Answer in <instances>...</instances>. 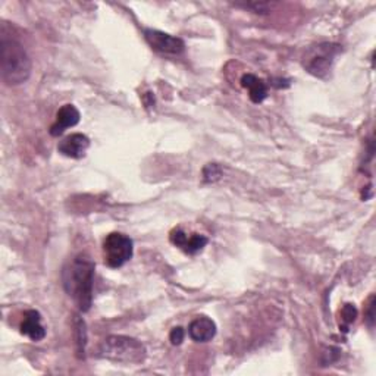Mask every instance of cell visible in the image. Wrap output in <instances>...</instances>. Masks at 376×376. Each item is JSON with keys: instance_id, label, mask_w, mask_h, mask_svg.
<instances>
[{"instance_id": "1", "label": "cell", "mask_w": 376, "mask_h": 376, "mask_svg": "<svg viewBox=\"0 0 376 376\" xmlns=\"http://www.w3.org/2000/svg\"><path fill=\"white\" fill-rule=\"evenodd\" d=\"M94 270L96 266L86 254H78L62 270L64 288L81 312H88L91 308Z\"/></svg>"}, {"instance_id": "18", "label": "cell", "mask_w": 376, "mask_h": 376, "mask_svg": "<svg viewBox=\"0 0 376 376\" xmlns=\"http://www.w3.org/2000/svg\"><path fill=\"white\" fill-rule=\"evenodd\" d=\"M373 303H375V297L372 296L370 297V303H369V312H368V322H369V326L372 328L373 326Z\"/></svg>"}, {"instance_id": "16", "label": "cell", "mask_w": 376, "mask_h": 376, "mask_svg": "<svg viewBox=\"0 0 376 376\" xmlns=\"http://www.w3.org/2000/svg\"><path fill=\"white\" fill-rule=\"evenodd\" d=\"M341 317H343V321L346 322V325H350L356 321L357 317V309L355 308V304H344L343 310H341Z\"/></svg>"}, {"instance_id": "10", "label": "cell", "mask_w": 376, "mask_h": 376, "mask_svg": "<svg viewBox=\"0 0 376 376\" xmlns=\"http://www.w3.org/2000/svg\"><path fill=\"white\" fill-rule=\"evenodd\" d=\"M188 335L196 343H207L216 335V323L207 316H200L188 326Z\"/></svg>"}, {"instance_id": "13", "label": "cell", "mask_w": 376, "mask_h": 376, "mask_svg": "<svg viewBox=\"0 0 376 376\" xmlns=\"http://www.w3.org/2000/svg\"><path fill=\"white\" fill-rule=\"evenodd\" d=\"M75 332H77V346H78V355L84 356L86 341H87V332H86V323L78 316H75Z\"/></svg>"}, {"instance_id": "3", "label": "cell", "mask_w": 376, "mask_h": 376, "mask_svg": "<svg viewBox=\"0 0 376 376\" xmlns=\"http://www.w3.org/2000/svg\"><path fill=\"white\" fill-rule=\"evenodd\" d=\"M99 356L121 363H141L146 359V348L134 338L111 335L102 343Z\"/></svg>"}, {"instance_id": "15", "label": "cell", "mask_w": 376, "mask_h": 376, "mask_svg": "<svg viewBox=\"0 0 376 376\" xmlns=\"http://www.w3.org/2000/svg\"><path fill=\"white\" fill-rule=\"evenodd\" d=\"M220 175H222V169L216 163H209L207 167L203 169V178L206 182L218 181L220 178Z\"/></svg>"}, {"instance_id": "2", "label": "cell", "mask_w": 376, "mask_h": 376, "mask_svg": "<svg viewBox=\"0 0 376 376\" xmlns=\"http://www.w3.org/2000/svg\"><path fill=\"white\" fill-rule=\"evenodd\" d=\"M0 73L8 86H19L26 82L31 74L28 53L17 39L8 34L5 24H2V31H0Z\"/></svg>"}, {"instance_id": "8", "label": "cell", "mask_w": 376, "mask_h": 376, "mask_svg": "<svg viewBox=\"0 0 376 376\" xmlns=\"http://www.w3.org/2000/svg\"><path fill=\"white\" fill-rule=\"evenodd\" d=\"M171 243L176 247H180L187 254H196L202 252L206 244L209 243L207 237L200 234H193L191 237H187V234L182 229H173L171 232Z\"/></svg>"}, {"instance_id": "12", "label": "cell", "mask_w": 376, "mask_h": 376, "mask_svg": "<svg viewBox=\"0 0 376 376\" xmlns=\"http://www.w3.org/2000/svg\"><path fill=\"white\" fill-rule=\"evenodd\" d=\"M241 86L249 90V97L256 104L262 103L267 97L266 82L254 74H244L241 78Z\"/></svg>"}, {"instance_id": "17", "label": "cell", "mask_w": 376, "mask_h": 376, "mask_svg": "<svg viewBox=\"0 0 376 376\" xmlns=\"http://www.w3.org/2000/svg\"><path fill=\"white\" fill-rule=\"evenodd\" d=\"M184 337H185V332H184V329L181 326L173 328L171 331V334H169V339H171V343L173 346H180L184 341Z\"/></svg>"}, {"instance_id": "7", "label": "cell", "mask_w": 376, "mask_h": 376, "mask_svg": "<svg viewBox=\"0 0 376 376\" xmlns=\"http://www.w3.org/2000/svg\"><path fill=\"white\" fill-rule=\"evenodd\" d=\"M90 147V140L84 134H70L66 138H64L57 146L59 153H62L64 156L70 159H81L86 156V151Z\"/></svg>"}, {"instance_id": "9", "label": "cell", "mask_w": 376, "mask_h": 376, "mask_svg": "<svg viewBox=\"0 0 376 376\" xmlns=\"http://www.w3.org/2000/svg\"><path fill=\"white\" fill-rule=\"evenodd\" d=\"M79 111L74 104H65L56 113V121L50 126V135L59 137L65 133V129L73 128L79 122Z\"/></svg>"}, {"instance_id": "4", "label": "cell", "mask_w": 376, "mask_h": 376, "mask_svg": "<svg viewBox=\"0 0 376 376\" xmlns=\"http://www.w3.org/2000/svg\"><path fill=\"white\" fill-rule=\"evenodd\" d=\"M134 253L133 240L125 234L112 232L106 235L103 240V257L104 263L112 269L124 266L128 261H131Z\"/></svg>"}, {"instance_id": "6", "label": "cell", "mask_w": 376, "mask_h": 376, "mask_svg": "<svg viewBox=\"0 0 376 376\" xmlns=\"http://www.w3.org/2000/svg\"><path fill=\"white\" fill-rule=\"evenodd\" d=\"M144 37L153 49L163 55H181L185 49V43L181 39L158 30H144Z\"/></svg>"}, {"instance_id": "11", "label": "cell", "mask_w": 376, "mask_h": 376, "mask_svg": "<svg viewBox=\"0 0 376 376\" xmlns=\"http://www.w3.org/2000/svg\"><path fill=\"white\" fill-rule=\"evenodd\" d=\"M21 334L31 341H41L46 337V329L41 325V316L37 310H27L21 323Z\"/></svg>"}, {"instance_id": "14", "label": "cell", "mask_w": 376, "mask_h": 376, "mask_svg": "<svg viewBox=\"0 0 376 376\" xmlns=\"http://www.w3.org/2000/svg\"><path fill=\"white\" fill-rule=\"evenodd\" d=\"M237 8H244V9H250L253 10L254 14H261V15H266L272 9V3H266V2H253V3H235Z\"/></svg>"}, {"instance_id": "5", "label": "cell", "mask_w": 376, "mask_h": 376, "mask_svg": "<svg viewBox=\"0 0 376 376\" xmlns=\"http://www.w3.org/2000/svg\"><path fill=\"white\" fill-rule=\"evenodd\" d=\"M341 52V46L334 43H321L312 49L303 57V66L314 77H325L334 64L335 56Z\"/></svg>"}]
</instances>
